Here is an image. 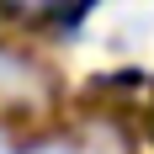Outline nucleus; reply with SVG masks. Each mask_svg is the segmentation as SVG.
Wrapping results in <instances>:
<instances>
[{"mask_svg": "<svg viewBox=\"0 0 154 154\" xmlns=\"http://www.w3.org/2000/svg\"><path fill=\"white\" fill-rule=\"evenodd\" d=\"M80 48L101 64H154V0H101Z\"/></svg>", "mask_w": 154, "mask_h": 154, "instance_id": "nucleus-1", "label": "nucleus"}]
</instances>
